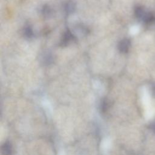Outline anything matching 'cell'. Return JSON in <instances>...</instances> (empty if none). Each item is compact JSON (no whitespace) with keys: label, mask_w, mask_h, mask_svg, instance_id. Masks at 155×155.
Returning a JSON list of instances; mask_svg holds the SVG:
<instances>
[{"label":"cell","mask_w":155,"mask_h":155,"mask_svg":"<svg viewBox=\"0 0 155 155\" xmlns=\"http://www.w3.org/2000/svg\"><path fill=\"white\" fill-rule=\"evenodd\" d=\"M62 155H63V154H62Z\"/></svg>","instance_id":"obj_6"},{"label":"cell","mask_w":155,"mask_h":155,"mask_svg":"<svg viewBox=\"0 0 155 155\" xmlns=\"http://www.w3.org/2000/svg\"><path fill=\"white\" fill-rule=\"evenodd\" d=\"M33 30L31 29V27H25V30H24V35L27 38H31L33 36Z\"/></svg>","instance_id":"obj_5"},{"label":"cell","mask_w":155,"mask_h":155,"mask_svg":"<svg viewBox=\"0 0 155 155\" xmlns=\"http://www.w3.org/2000/svg\"><path fill=\"white\" fill-rule=\"evenodd\" d=\"M43 61H44V64H45L47 65H49L52 62L53 58L49 54H46L45 56H44Z\"/></svg>","instance_id":"obj_4"},{"label":"cell","mask_w":155,"mask_h":155,"mask_svg":"<svg viewBox=\"0 0 155 155\" xmlns=\"http://www.w3.org/2000/svg\"><path fill=\"white\" fill-rule=\"evenodd\" d=\"M130 45V42L128 39H124L122 40L120 43L119 44L118 48L120 52L122 53H126L128 51Z\"/></svg>","instance_id":"obj_2"},{"label":"cell","mask_w":155,"mask_h":155,"mask_svg":"<svg viewBox=\"0 0 155 155\" xmlns=\"http://www.w3.org/2000/svg\"><path fill=\"white\" fill-rule=\"evenodd\" d=\"M73 38V35H71V33L70 31H67L64 35L62 42H63V43L67 44L68 42H70V41L72 40Z\"/></svg>","instance_id":"obj_3"},{"label":"cell","mask_w":155,"mask_h":155,"mask_svg":"<svg viewBox=\"0 0 155 155\" xmlns=\"http://www.w3.org/2000/svg\"><path fill=\"white\" fill-rule=\"evenodd\" d=\"M135 15L137 18L143 21L144 22L148 23L153 21V16L146 12L143 8L140 7H137L135 8Z\"/></svg>","instance_id":"obj_1"}]
</instances>
